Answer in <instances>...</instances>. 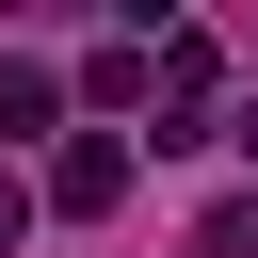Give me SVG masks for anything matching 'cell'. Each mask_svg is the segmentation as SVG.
<instances>
[{
	"label": "cell",
	"instance_id": "6da1fadb",
	"mask_svg": "<svg viewBox=\"0 0 258 258\" xmlns=\"http://www.w3.org/2000/svg\"><path fill=\"white\" fill-rule=\"evenodd\" d=\"M48 210H129V129H64V161H48Z\"/></svg>",
	"mask_w": 258,
	"mask_h": 258
},
{
	"label": "cell",
	"instance_id": "5b68a950",
	"mask_svg": "<svg viewBox=\"0 0 258 258\" xmlns=\"http://www.w3.org/2000/svg\"><path fill=\"white\" fill-rule=\"evenodd\" d=\"M16 226H32V177H16V161H0V258H16Z\"/></svg>",
	"mask_w": 258,
	"mask_h": 258
},
{
	"label": "cell",
	"instance_id": "7a4b0ae2",
	"mask_svg": "<svg viewBox=\"0 0 258 258\" xmlns=\"http://www.w3.org/2000/svg\"><path fill=\"white\" fill-rule=\"evenodd\" d=\"M210 81H226V48H210V32H161V97H177V113H194V97H210Z\"/></svg>",
	"mask_w": 258,
	"mask_h": 258
},
{
	"label": "cell",
	"instance_id": "277c9868",
	"mask_svg": "<svg viewBox=\"0 0 258 258\" xmlns=\"http://www.w3.org/2000/svg\"><path fill=\"white\" fill-rule=\"evenodd\" d=\"M210 258H258V194H226V210H210Z\"/></svg>",
	"mask_w": 258,
	"mask_h": 258
},
{
	"label": "cell",
	"instance_id": "3957f363",
	"mask_svg": "<svg viewBox=\"0 0 258 258\" xmlns=\"http://www.w3.org/2000/svg\"><path fill=\"white\" fill-rule=\"evenodd\" d=\"M48 113H64V81L48 64H0V129H48Z\"/></svg>",
	"mask_w": 258,
	"mask_h": 258
}]
</instances>
